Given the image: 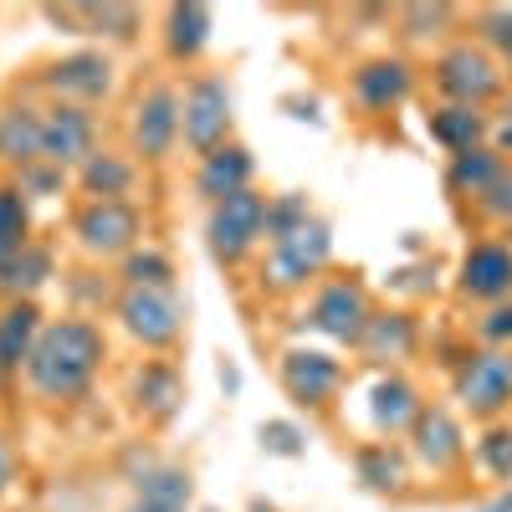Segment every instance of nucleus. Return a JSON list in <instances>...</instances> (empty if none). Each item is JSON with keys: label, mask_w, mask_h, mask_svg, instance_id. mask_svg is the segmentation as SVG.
<instances>
[{"label": "nucleus", "mask_w": 512, "mask_h": 512, "mask_svg": "<svg viewBox=\"0 0 512 512\" xmlns=\"http://www.w3.org/2000/svg\"><path fill=\"white\" fill-rule=\"evenodd\" d=\"M108 359V338L93 318H52L26 359V384L47 405H72L93 390Z\"/></svg>", "instance_id": "1"}, {"label": "nucleus", "mask_w": 512, "mask_h": 512, "mask_svg": "<svg viewBox=\"0 0 512 512\" xmlns=\"http://www.w3.org/2000/svg\"><path fill=\"white\" fill-rule=\"evenodd\" d=\"M267 210H272V195H262V190H241V195L216 200L210 205V221H205L210 256L221 267H241L267 236Z\"/></svg>", "instance_id": "2"}, {"label": "nucleus", "mask_w": 512, "mask_h": 512, "mask_svg": "<svg viewBox=\"0 0 512 512\" xmlns=\"http://www.w3.org/2000/svg\"><path fill=\"white\" fill-rule=\"evenodd\" d=\"M328 262H333V236H328V226L318 216H308L303 226H292V231L267 241L262 282L272 292H297V287H308Z\"/></svg>", "instance_id": "3"}, {"label": "nucleus", "mask_w": 512, "mask_h": 512, "mask_svg": "<svg viewBox=\"0 0 512 512\" xmlns=\"http://www.w3.org/2000/svg\"><path fill=\"white\" fill-rule=\"evenodd\" d=\"M436 88L446 103L461 108H487L502 88H507V72L502 57H492L487 41H456L436 57Z\"/></svg>", "instance_id": "4"}, {"label": "nucleus", "mask_w": 512, "mask_h": 512, "mask_svg": "<svg viewBox=\"0 0 512 512\" xmlns=\"http://www.w3.org/2000/svg\"><path fill=\"white\" fill-rule=\"evenodd\" d=\"M118 323L144 349H175L185 333V308L175 287H123L118 292Z\"/></svg>", "instance_id": "5"}, {"label": "nucleus", "mask_w": 512, "mask_h": 512, "mask_svg": "<svg viewBox=\"0 0 512 512\" xmlns=\"http://www.w3.org/2000/svg\"><path fill=\"white\" fill-rule=\"evenodd\" d=\"M72 236L93 262H113V256L123 262L128 251H139V236H144L139 205L134 200H88L72 216Z\"/></svg>", "instance_id": "6"}, {"label": "nucleus", "mask_w": 512, "mask_h": 512, "mask_svg": "<svg viewBox=\"0 0 512 512\" xmlns=\"http://www.w3.org/2000/svg\"><path fill=\"white\" fill-rule=\"evenodd\" d=\"M231 88L226 77H195L185 98H180V139L190 144V154H216L231 144Z\"/></svg>", "instance_id": "7"}, {"label": "nucleus", "mask_w": 512, "mask_h": 512, "mask_svg": "<svg viewBox=\"0 0 512 512\" xmlns=\"http://www.w3.org/2000/svg\"><path fill=\"white\" fill-rule=\"evenodd\" d=\"M456 400L472 420H497L512 405V349H477L456 369Z\"/></svg>", "instance_id": "8"}, {"label": "nucleus", "mask_w": 512, "mask_h": 512, "mask_svg": "<svg viewBox=\"0 0 512 512\" xmlns=\"http://www.w3.org/2000/svg\"><path fill=\"white\" fill-rule=\"evenodd\" d=\"M374 308H369V292L354 282V277H333L313 292L308 303V328L333 338V344H359L364 328H369Z\"/></svg>", "instance_id": "9"}, {"label": "nucleus", "mask_w": 512, "mask_h": 512, "mask_svg": "<svg viewBox=\"0 0 512 512\" xmlns=\"http://www.w3.org/2000/svg\"><path fill=\"white\" fill-rule=\"evenodd\" d=\"M128 134H134V154L144 164L169 159V154H175V144H180V93L169 88V82H154L149 93H139Z\"/></svg>", "instance_id": "10"}, {"label": "nucleus", "mask_w": 512, "mask_h": 512, "mask_svg": "<svg viewBox=\"0 0 512 512\" xmlns=\"http://www.w3.org/2000/svg\"><path fill=\"white\" fill-rule=\"evenodd\" d=\"M98 154V118L82 103H52L47 108V134H41V159L52 169H82Z\"/></svg>", "instance_id": "11"}, {"label": "nucleus", "mask_w": 512, "mask_h": 512, "mask_svg": "<svg viewBox=\"0 0 512 512\" xmlns=\"http://www.w3.org/2000/svg\"><path fill=\"white\" fill-rule=\"evenodd\" d=\"M456 292L461 297H472V303H507L512 297V246L487 236V241H472L461 256V267H456Z\"/></svg>", "instance_id": "12"}, {"label": "nucleus", "mask_w": 512, "mask_h": 512, "mask_svg": "<svg viewBox=\"0 0 512 512\" xmlns=\"http://www.w3.org/2000/svg\"><path fill=\"white\" fill-rule=\"evenodd\" d=\"M338 384H344V364L328 349H287L282 354V390L303 410H323L338 395Z\"/></svg>", "instance_id": "13"}, {"label": "nucleus", "mask_w": 512, "mask_h": 512, "mask_svg": "<svg viewBox=\"0 0 512 512\" xmlns=\"http://www.w3.org/2000/svg\"><path fill=\"white\" fill-rule=\"evenodd\" d=\"M41 88H52L57 103H82L93 108L98 98L113 93V62L103 52H67L41 72Z\"/></svg>", "instance_id": "14"}, {"label": "nucleus", "mask_w": 512, "mask_h": 512, "mask_svg": "<svg viewBox=\"0 0 512 512\" xmlns=\"http://www.w3.org/2000/svg\"><path fill=\"white\" fill-rule=\"evenodd\" d=\"M410 456H415L420 466H431L436 477L456 472V466L466 461V441H461L456 415L441 410V405H425V410L415 415V425H410Z\"/></svg>", "instance_id": "15"}, {"label": "nucleus", "mask_w": 512, "mask_h": 512, "mask_svg": "<svg viewBox=\"0 0 512 512\" xmlns=\"http://www.w3.org/2000/svg\"><path fill=\"white\" fill-rule=\"evenodd\" d=\"M410 88H415V72H410L405 57H369V62L354 67V98H359V108H369V113L400 108V103L410 98Z\"/></svg>", "instance_id": "16"}, {"label": "nucleus", "mask_w": 512, "mask_h": 512, "mask_svg": "<svg viewBox=\"0 0 512 512\" xmlns=\"http://www.w3.org/2000/svg\"><path fill=\"white\" fill-rule=\"evenodd\" d=\"M185 405V374L169 364V359H149L139 364L134 374V410L149 420V425H169Z\"/></svg>", "instance_id": "17"}, {"label": "nucleus", "mask_w": 512, "mask_h": 512, "mask_svg": "<svg viewBox=\"0 0 512 512\" xmlns=\"http://www.w3.org/2000/svg\"><path fill=\"white\" fill-rule=\"evenodd\" d=\"M41 328H47V318H41V308L31 303V297H26V303H6V308H0V384L26 374V359L36 349Z\"/></svg>", "instance_id": "18"}, {"label": "nucleus", "mask_w": 512, "mask_h": 512, "mask_svg": "<svg viewBox=\"0 0 512 512\" xmlns=\"http://www.w3.org/2000/svg\"><path fill=\"white\" fill-rule=\"evenodd\" d=\"M41 134H47V113L31 103H6L0 108V164L11 169L41 164Z\"/></svg>", "instance_id": "19"}, {"label": "nucleus", "mask_w": 512, "mask_h": 512, "mask_svg": "<svg viewBox=\"0 0 512 512\" xmlns=\"http://www.w3.org/2000/svg\"><path fill=\"white\" fill-rule=\"evenodd\" d=\"M251 175H256L251 149L231 139L226 149H216V154H205V159H200V169H195V190H200L210 205H216V200H226V195L251 190Z\"/></svg>", "instance_id": "20"}, {"label": "nucleus", "mask_w": 512, "mask_h": 512, "mask_svg": "<svg viewBox=\"0 0 512 512\" xmlns=\"http://www.w3.org/2000/svg\"><path fill=\"white\" fill-rule=\"evenodd\" d=\"M420 410H425V405H420L415 384H410L405 374H379V379L369 384V420H374V431H379V436H400V431H410Z\"/></svg>", "instance_id": "21"}, {"label": "nucleus", "mask_w": 512, "mask_h": 512, "mask_svg": "<svg viewBox=\"0 0 512 512\" xmlns=\"http://www.w3.org/2000/svg\"><path fill=\"white\" fill-rule=\"evenodd\" d=\"M415 344H420V328H415L410 313H374L354 349H359L369 364L390 369V364H405V359L415 354Z\"/></svg>", "instance_id": "22"}, {"label": "nucleus", "mask_w": 512, "mask_h": 512, "mask_svg": "<svg viewBox=\"0 0 512 512\" xmlns=\"http://www.w3.org/2000/svg\"><path fill=\"white\" fill-rule=\"evenodd\" d=\"M210 26H216V16H210V6H200V0H180V6L164 11V47L175 62H195L205 52L210 41Z\"/></svg>", "instance_id": "23"}, {"label": "nucleus", "mask_w": 512, "mask_h": 512, "mask_svg": "<svg viewBox=\"0 0 512 512\" xmlns=\"http://www.w3.org/2000/svg\"><path fill=\"white\" fill-rule=\"evenodd\" d=\"M507 169V159H502V149L497 144H482V149H466V154H451V164H446V185H451V195H461V200H482L487 190H492V180Z\"/></svg>", "instance_id": "24"}, {"label": "nucleus", "mask_w": 512, "mask_h": 512, "mask_svg": "<svg viewBox=\"0 0 512 512\" xmlns=\"http://www.w3.org/2000/svg\"><path fill=\"white\" fill-rule=\"evenodd\" d=\"M492 134V118L482 108H461V103H441L431 113V139L446 154H466V149H482Z\"/></svg>", "instance_id": "25"}, {"label": "nucleus", "mask_w": 512, "mask_h": 512, "mask_svg": "<svg viewBox=\"0 0 512 512\" xmlns=\"http://www.w3.org/2000/svg\"><path fill=\"white\" fill-rule=\"evenodd\" d=\"M190 497H195V482L180 466H154V472L139 477V492H134V507L128 512H190Z\"/></svg>", "instance_id": "26"}, {"label": "nucleus", "mask_w": 512, "mask_h": 512, "mask_svg": "<svg viewBox=\"0 0 512 512\" xmlns=\"http://www.w3.org/2000/svg\"><path fill=\"white\" fill-rule=\"evenodd\" d=\"M134 159L128 154H113V149H98L88 164L77 169V185L88 190L93 200H128V190H134Z\"/></svg>", "instance_id": "27"}, {"label": "nucleus", "mask_w": 512, "mask_h": 512, "mask_svg": "<svg viewBox=\"0 0 512 512\" xmlns=\"http://www.w3.org/2000/svg\"><path fill=\"white\" fill-rule=\"evenodd\" d=\"M47 277H52V251L47 246H26L21 256H11L6 267H0V292H6V303H36V292L47 287Z\"/></svg>", "instance_id": "28"}, {"label": "nucleus", "mask_w": 512, "mask_h": 512, "mask_svg": "<svg viewBox=\"0 0 512 512\" xmlns=\"http://www.w3.org/2000/svg\"><path fill=\"white\" fill-rule=\"evenodd\" d=\"M31 246V205L21 185H0V267Z\"/></svg>", "instance_id": "29"}, {"label": "nucleus", "mask_w": 512, "mask_h": 512, "mask_svg": "<svg viewBox=\"0 0 512 512\" xmlns=\"http://www.w3.org/2000/svg\"><path fill=\"white\" fill-rule=\"evenodd\" d=\"M354 466H359V482L374 487V492H395V487L405 482V456H400L390 441H369V446H359Z\"/></svg>", "instance_id": "30"}, {"label": "nucleus", "mask_w": 512, "mask_h": 512, "mask_svg": "<svg viewBox=\"0 0 512 512\" xmlns=\"http://www.w3.org/2000/svg\"><path fill=\"white\" fill-rule=\"evenodd\" d=\"M123 287H175V267H169V256L154 251V246H139L123 256Z\"/></svg>", "instance_id": "31"}, {"label": "nucleus", "mask_w": 512, "mask_h": 512, "mask_svg": "<svg viewBox=\"0 0 512 512\" xmlns=\"http://www.w3.org/2000/svg\"><path fill=\"white\" fill-rule=\"evenodd\" d=\"M72 16H82L93 31L118 36V41H128V36L139 31V11L134 6H72Z\"/></svg>", "instance_id": "32"}, {"label": "nucleus", "mask_w": 512, "mask_h": 512, "mask_svg": "<svg viewBox=\"0 0 512 512\" xmlns=\"http://www.w3.org/2000/svg\"><path fill=\"white\" fill-rule=\"evenodd\" d=\"M477 461L487 466V472H492L497 482H512V431L492 425V431L477 441Z\"/></svg>", "instance_id": "33"}, {"label": "nucleus", "mask_w": 512, "mask_h": 512, "mask_svg": "<svg viewBox=\"0 0 512 512\" xmlns=\"http://www.w3.org/2000/svg\"><path fill=\"white\" fill-rule=\"evenodd\" d=\"M400 21H405V36H441L451 21H456V6H405L400 11Z\"/></svg>", "instance_id": "34"}, {"label": "nucleus", "mask_w": 512, "mask_h": 512, "mask_svg": "<svg viewBox=\"0 0 512 512\" xmlns=\"http://www.w3.org/2000/svg\"><path fill=\"white\" fill-rule=\"evenodd\" d=\"M477 210H482V221H492V226H507V231H512V164L492 180V190L477 200Z\"/></svg>", "instance_id": "35"}, {"label": "nucleus", "mask_w": 512, "mask_h": 512, "mask_svg": "<svg viewBox=\"0 0 512 512\" xmlns=\"http://www.w3.org/2000/svg\"><path fill=\"white\" fill-rule=\"evenodd\" d=\"M477 333H482L487 349H512V297H507V303H497V308L477 323Z\"/></svg>", "instance_id": "36"}, {"label": "nucleus", "mask_w": 512, "mask_h": 512, "mask_svg": "<svg viewBox=\"0 0 512 512\" xmlns=\"http://www.w3.org/2000/svg\"><path fill=\"white\" fill-rule=\"evenodd\" d=\"M262 446L277 451V456H297V451H303L297 431H292V425H282V420H267V425H262Z\"/></svg>", "instance_id": "37"}, {"label": "nucleus", "mask_w": 512, "mask_h": 512, "mask_svg": "<svg viewBox=\"0 0 512 512\" xmlns=\"http://www.w3.org/2000/svg\"><path fill=\"white\" fill-rule=\"evenodd\" d=\"M11 482H16V461H11V446H6V436H0V497L11 492Z\"/></svg>", "instance_id": "38"}, {"label": "nucleus", "mask_w": 512, "mask_h": 512, "mask_svg": "<svg viewBox=\"0 0 512 512\" xmlns=\"http://www.w3.org/2000/svg\"><path fill=\"white\" fill-rule=\"evenodd\" d=\"M477 512H512V492H502L497 502H487V507H477Z\"/></svg>", "instance_id": "39"}, {"label": "nucleus", "mask_w": 512, "mask_h": 512, "mask_svg": "<svg viewBox=\"0 0 512 512\" xmlns=\"http://www.w3.org/2000/svg\"><path fill=\"white\" fill-rule=\"evenodd\" d=\"M502 72H507V82H512V31H507V41H502Z\"/></svg>", "instance_id": "40"}, {"label": "nucleus", "mask_w": 512, "mask_h": 512, "mask_svg": "<svg viewBox=\"0 0 512 512\" xmlns=\"http://www.w3.org/2000/svg\"><path fill=\"white\" fill-rule=\"evenodd\" d=\"M246 512H272V507H246Z\"/></svg>", "instance_id": "41"}]
</instances>
